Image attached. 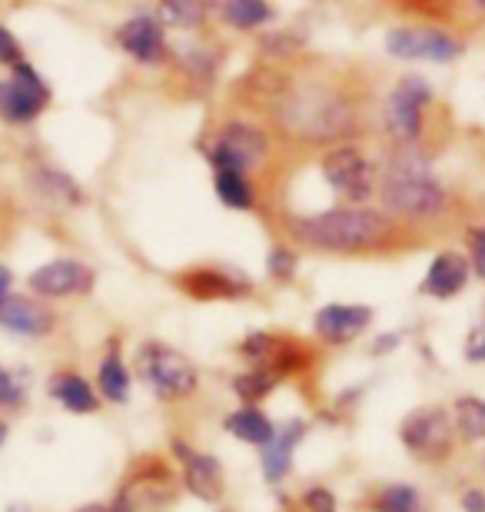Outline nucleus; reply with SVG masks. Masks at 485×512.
Segmentation results:
<instances>
[{
    "label": "nucleus",
    "mask_w": 485,
    "mask_h": 512,
    "mask_svg": "<svg viewBox=\"0 0 485 512\" xmlns=\"http://www.w3.org/2000/svg\"><path fill=\"white\" fill-rule=\"evenodd\" d=\"M270 117L299 143L343 140L356 127V107L329 84H283L270 97Z\"/></svg>",
    "instance_id": "nucleus-1"
},
{
    "label": "nucleus",
    "mask_w": 485,
    "mask_h": 512,
    "mask_svg": "<svg viewBox=\"0 0 485 512\" xmlns=\"http://www.w3.org/2000/svg\"><path fill=\"white\" fill-rule=\"evenodd\" d=\"M389 213L373 207H329L306 217L286 220V233L309 250L323 253H359L376 250L392 237Z\"/></svg>",
    "instance_id": "nucleus-2"
},
{
    "label": "nucleus",
    "mask_w": 485,
    "mask_h": 512,
    "mask_svg": "<svg viewBox=\"0 0 485 512\" xmlns=\"http://www.w3.org/2000/svg\"><path fill=\"white\" fill-rule=\"evenodd\" d=\"M383 203L392 217L426 223L436 220L449 203L446 187L432 177L429 160L416 147H402L383 177Z\"/></svg>",
    "instance_id": "nucleus-3"
},
{
    "label": "nucleus",
    "mask_w": 485,
    "mask_h": 512,
    "mask_svg": "<svg viewBox=\"0 0 485 512\" xmlns=\"http://www.w3.org/2000/svg\"><path fill=\"white\" fill-rule=\"evenodd\" d=\"M137 370L160 399H187L200 386V370L190 356L157 340L140 346Z\"/></svg>",
    "instance_id": "nucleus-4"
},
{
    "label": "nucleus",
    "mask_w": 485,
    "mask_h": 512,
    "mask_svg": "<svg viewBox=\"0 0 485 512\" xmlns=\"http://www.w3.org/2000/svg\"><path fill=\"white\" fill-rule=\"evenodd\" d=\"M399 443L409 449L419 463H442L456 446V423L446 406H422L402 419Z\"/></svg>",
    "instance_id": "nucleus-5"
},
{
    "label": "nucleus",
    "mask_w": 485,
    "mask_h": 512,
    "mask_svg": "<svg viewBox=\"0 0 485 512\" xmlns=\"http://www.w3.org/2000/svg\"><path fill=\"white\" fill-rule=\"evenodd\" d=\"M266 157H270V133L250 124V120H230L216 133L210 147V163L216 173H240V177H246L250 170L263 167Z\"/></svg>",
    "instance_id": "nucleus-6"
},
{
    "label": "nucleus",
    "mask_w": 485,
    "mask_h": 512,
    "mask_svg": "<svg viewBox=\"0 0 485 512\" xmlns=\"http://www.w3.org/2000/svg\"><path fill=\"white\" fill-rule=\"evenodd\" d=\"M432 104L429 80L416 74L402 77L386 100V130L399 147H416L422 137V107Z\"/></svg>",
    "instance_id": "nucleus-7"
},
{
    "label": "nucleus",
    "mask_w": 485,
    "mask_h": 512,
    "mask_svg": "<svg viewBox=\"0 0 485 512\" xmlns=\"http://www.w3.org/2000/svg\"><path fill=\"white\" fill-rule=\"evenodd\" d=\"M323 177L329 180L339 197H346L353 207H366V200L376 193V173L373 163L363 157V150L349 147H333L323 157Z\"/></svg>",
    "instance_id": "nucleus-8"
},
{
    "label": "nucleus",
    "mask_w": 485,
    "mask_h": 512,
    "mask_svg": "<svg viewBox=\"0 0 485 512\" xmlns=\"http://www.w3.org/2000/svg\"><path fill=\"white\" fill-rule=\"evenodd\" d=\"M386 50L396 60H432L452 64L462 54V44L446 30L436 27H396L386 34Z\"/></svg>",
    "instance_id": "nucleus-9"
},
{
    "label": "nucleus",
    "mask_w": 485,
    "mask_h": 512,
    "mask_svg": "<svg viewBox=\"0 0 485 512\" xmlns=\"http://www.w3.org/2000/svg\"><path fill=\"white\" fill-rule=\"evenodd\" d=\"M50 100V87L30 64L14 67V77L0 84V117L10 124H30Z\"/></svg>",
    "instance_id": "nucleus-10"
},
{
    "label": "nucleus",
    "mask_w": 485,
    "mask_h": 512,
    "mask_svg": "<svg viewBox=\"0 0 485 512\" xmlns=\"http://www.w3.org/2000/svg\"><path fill=\"white\" fill-rule=\"evenodd\" d=\"M177 286L190 300L213 303V300H243L253 293V283L236 270H223V266H196L177 276Z\"/></svg>",
    "instance_id": "nucleus-11"
},
{
    "label": "nucleus",
    "mask_w": 485,
    "mask_h": 512,
    "mask_svg": "<svg viewBox=\"0 0 485 512\" xmlns=\"http://www.w3.org/2000/svg\"><path fill=\"white\" fill-rule=\"evenodd\" d=\"M173 456H177L183 466V486H187L196 499L216 503V499L226 493V476H223V466L216 456L200 453V449L187 446L183 439L173 443Z\"/></svg>",
    "instance_id": "nucleus-12"
},
{
    "label": "nucleus",
    "mask_w": 485,
    "mask_h": 512,
    "mask_svg": "<svg viewBox=\"0 0 485 512\" xmlns=\"http://www.w3.org/2000/svg\"><path fill=\"white\" fill-rule=\"evenodd\" d=\"M316 336L329 346H346L373 326V306L363 303H329L319 306L313 316Z\"/></svg>",
    "instance_id": "nucleus-13"
},
{
    "label": "nucleus",
    "mask_w": 485,
    "mask_h": 512,
    "mask_svg": "<svg viewBox=\"0 0 485 512\" xmlns=\"http://www.w3.org/2000/svg\"><path fill=\"white\" fill-rule=\"evenodd\" d=\"M117 496L127 499V506L133 512L163 506L167 499H173V473H170V466H163L160 459L147 456L137 466V476H130L127 486H123Z\"/></svg>",
    "instance_id": "nucleus-14"
},
{
    "label": "nucleus",
    "mask_w": 485,
    "mask_h": 512,
    "mask_svg": "<svg viewBox=\"0 0 485 512\" xmlns=\"http://www.w3.org/2000/svg\"><path fill=\"white\" fill-rule=\"evenodd\" d=\"M94 286V270L80 260H54L30 273V290L37 296H77L90 293Z\"/></svg>",
    "instance_id": "nucleus-15"
},
{
    "label": "nucleus",
    "mask_w": 485,
    "mask_h": 512,
    "mask_svg": "<svg viewBox=\"0 0 485 512\" xmlns=\"http://www.w3.org/2000/svg\"><path fill=\"white\" fill-rule=\"evenodd\" d=\"M117 44L127 50L133 60H140V64H163V60L170 57L163 27L157 24V17H150V14H137V17H130L127 24H120Z\"/></svg>",
    "instance_id": "nucleus-16"
},
{
    "label": "nucleus",
    "mask_w": 485,
    "mask_h": 512,
    "mask_svg": "<svg viewBox=\"0 0 485 512\" xmlns=\"http://www.w3.org/2000/svg\"><path fill=\"white\" fill-rule=\"evenodd\" d=\"M306 436V423L303 419H286L283 426H276L273 439L260 449V469H263V479L270 486L283 483L293 469V453L296 446L303 443Z\"/></svg>",
    "instance_id": "nucleus-17"
},
{
    "label": "nucleus",
    "mask_w": 485,
    "mask_h": 512,
    "mask_svg": "<svg viewBox=\"0 0 485 512\" xmlns=\"http://www.w3.org/2000/svg\"><path fill=\"white\" fill-rule=\"evenodd\" d=\"M469 260L462 253H439L436 260L429 263V270L426 276H422V286L419 290L432 296V300H452L456 293L466 290V283H469Z\"/></svg>",
    "instance_id": "nucleus-18"
},
{
    "label": "nucleus",
    "mask_w": 485,
    "mask_h": 512,
    "mask_svg": "<svg viewBox=\"0 0 485 512\" xmlns=\"http://www.w3.org/2000/svg\"><path fill=\"white\" fill-rule=\"evenodd\" d=\"M0 326L14 336H47L54 330V313L37 300H24V296H7L0 306Z\"/></svg>",
    "instance_id": "nucleus-19"
},
{
    "label": "nucleus",
    "mask_w": 485,
    "mask_h": 512,
    "mask_svg": "<svg viewBox=\"0 0 485 512\" xmlns=\"http://www.w3.org/2000/svg\"><path fill=\"white\" fill-rule=\"evenodd\" d=\"M226 433L236 436L240 443H250V446H266L276 433L273 419L263 413L260 406H240L226 416Z\"/></svg>",
    "instance_id": "nucleus-20"
},
{
    "label": "nucleus",
    "mask_w": 485,
    "mask_h": 512,
    "mask_svg": "<svg viewBox=\"0 0 485 512\" xmlns=\"http://www.w3.org/2000/svg\"><path fill=\"white\" fill-rule=\"evenodd\" d=\"M50 393H54L70 413H97L100 409L97 393L90 389L84 376H77V373H57L54 383H50Z\"/></svg>",
    "instance_id": "nucleus-21"
},
{
    "label": "nucleus",
    "mask_w": 485,
    "mask_h": 512,
    "mask_svg": "<svg viewBox=\"0 0 485 512\" xmlns=\"http://www.w3.org/2000/svg\"><path fill=\"white\" fill-rule=\"evenodd\" d=\"M173 57H177L180 70L193 80V84H210L216 74V60H220L216 50L206 44H183L173 50Z\"/></svg>",
    "instance_id": "nucleus-22"
},
{
    "label": "nucleus",
    "mask_w": 485,
    "mask_h": 512,
    "mask_svg": "<svg viewBox=\"0 0 485 512\" xmlns=\"http://www.w3.org/2000/svg\"><path fill=\"white\" fill-rule=\"evenodd\" d=\"M97 386H100L103 399H110V403H127L130 399V370L123 366L117 350H110L107 356H103L100 373H97Z\"/></svg>",
    "instance_id": "nucleus-23"
},
{
    "label": "nucleus",
    "mask_w": 485,
    "mask_h": 512,
    "mask_svg": "<svg viewBox=\"0 0 485 512\" xmlns=\"http://www.w3.org/2000/svg\"><path fill=\"white\" fill-rule=\"evenodd\" d=\"M452 423H456V436L469 439V443L485 439V399L459 396L452 403Z\"/></svg>",
    "instance_id": "nucleus-24"
},
{
    "label": "nucleus",
    "mask_w": 485,
    "mask_h": 512,
    "mask_svg": "<svg viewBox=\"0 0 485 512\" xmlns=\"http://www.w3.org/2000/svg\"><path fill=\"white\" fill-rule=\"evenodd\" d=\"M220 14L236 30H256L273 17V7L266 0H226L220 4Z\"/></svg>",
    "instance_id": "nucleus-25"
},
{
    "label": "nucleus",
    "mask_w": 485,
    "mask_h": 512,
    "mask_svg": "<svg viewBox=\"0 0 485 512\" xmlns=\"http://www.w3.org/2000/svg\"><path fill=\"white\" fill-rule=\"evenodd\" d=\"M280 383L270 366H256V370H246L240 376H233V393L243 399V406H256L260 399H266Z\"/></svg>",
    "instance_id": "nucleus-26"
},
{
    "label": "nucleus",
    "mask_w": 485,
    "mask_h": 512,
    "mask_svg": "<svg viewBox=\"0 0 485 512\" xmlns=\"http://www.w3.org/2000/svg\"><path fill=\"white\" fill-rule=\"evenodd\" d=\"M206 17V4H196V0H163L157 4V24H170L180 30H196Z\"/></svg>",
    "instance_id": "nucleus-27"
},
{
    "label": "nucleus",
    "mask_w": 485,
    "mask_h": 512,
    "mask_svg": "<svg viewBox=\"0 0 485 512\" xmlns=\"http://www.w3.org/2000/svg\"><path fill=\"white\" fill-rule=\"evenodd\" d=\"M213 187H216L220 203H226V207H233V210H250L256 203L253 183L246 177H240V173H216Z\"/></svg>",
    "instance_id": "nucleus-28"
},
{
    "label": "nucleus",
    "mask_w": 485,
    "mask_h": 512,
    "mask_svg": "<svg viewBox=\"0 0 485 512\" xmlns=\"http://www.w3.org/2000/svg\"><path fill=\"white\" fill-rule=\"evenodd\" d=\"M313 360V350L303 346L299 340H290V336H276V350H273V360L266 363L276 376L283 373H299L306 370V363Z\"/></svg>",
    "instance_id": "nucleus-29"
},
{
    "label": "nucleus",
    "mask_w": 485,
    "mask_h": 512,
    "mask_svg": "<svg viewBox=\"0 0 485 512\" xmlns=\"http://www.w3.org/2000/svg\"><path fill=\"white\" fill-rule=\"evenodd\" d=\"M376 512H422V496L409 483H389L373 499Z\"/></svg>",
    "instance_id": "nucleus-30"
},
{
    "label": "nucleus",
    "mask_w": 485,
    "mask_h": 512,
    "mask_svg": "<svg viewBox=\"0 0 485 512\" xmlns=\"http://www.w3.org/2000/svg\"><path fill=\"white\" fill-rule=\"evenodd\" d=\"M296 253L290 247H283V243H276V247L266 253V273H270V280L276 283H290L296 276Z\"/></svg>",
    "instance_id": "nucleus-31"
},
{
    "label": "nucleus",
    "mask_w": 485,
    "mask_h": 512,
    "mask_svg": "<svg viewBox=\"0 0 485 512\" xmlns=\"http://www.w3.org/2000/svg\"><path fill=\"white\" fill-rule=\"evenodd\" d=\"M273 350H276V336L273 333H250L240 343V356H243V360L256 363V366H266V360H273Z\"/></svg>",
    "instance_id": "nucleus-32"
},
{
    "label": "nucleus",
    "mask_w": 485,
    "mask_h": 512,
    "mask_svg": "<svg viewBox=\"0 0 485 512\" xmlns=\"http://www.w3.org/2000/svg\"><path fill=\"white\" fill-rule=\"evenodd\" d=\"M303 44H306V37H293V30H280V34L263 37V50H266V54H273V57H290Z\"/></svg>",
    "instance_id": "nucleus-33"
},
{
    "label": "nucleus",
    "mask_w": 485,
    "mask_h": 512,
    "mask_svg": "<svg viewBox=\"0 0 485 512\" xmlns=\"http://www.w3.org/2000/svg\"><path fill=\"white\" fill-rule=\"evenodd\" d=\"M469 253H472L469 266L485 280V223H482V227L469 230Z\"/></svg>",
    "instance_id": "nucleus-34"
},
{
    "label": "nucleus",
    "mask_w": 485,
    "mask_h": 512,
    "mask_svg": "<svg viewBox=\"0 0 485 512\" xmlns=\"http://www.w3.org/2000/svg\"><path fill=\"white\" fill-rule=\"evenodd\" d=\"M20 403H24V386L0 366V406H20Z\"/></svg>",
    "instance_id": "nucleus-35"
},
{
    "label": "nucleus",
    "mask_w": 485,
    "mask_h": 512,
    "mask_svg": "<svg viewBox=\"0 0 485 512\" xmlns=\"http://www.w3.org/2000/svg\"><path fill=\"white\" fill-rule=\"evenodd\" d=\"M303 503H306V509H309V512H336V496L329 493L326 486H313V489H306Z\"/></svg>",
    "instance_id": "nucleus-36"
},
{
    "label": "nucleus",
    "mask_w": 485,
    "mask_h": 512,
    "mask_svg": "<svg viewBox=\"0 0 485 512\" xmlns=\"http://www.w3.org/2000/svg\"><path fill=\"white\" fill-rule=\"evenodd\" d=\"M466 360L469 363H485V320L476 323L466 336Z\"/></svg>",
    "instance_id": "nucleus-37"
},
{
    "label": "nucleus",
    "mask_w": 485,
    "mask_h": 512,
    "mask_svg": "<svg viewBox=\"0 0 485 512\" xmlns=\"http://www.w3.org/2000/svg\"><path fill=\"white\" fill-rule=\"evenodd\" d=\"M0 64H10V67L20 64V44L7 27H0Z\"/></svg>",
    "instance_id": "nucleus-38"
},
{
    "label": "nucleus",
    "mask_w": 485,
    "mask_h": 512,
    "mask_svg": "<svg viewBox=\"0 0 485 512\" xmlns=\"http://www.w3.org/2000/svg\"><path fill=\"white\" fill-rule=\"evenodd\" d=\"M459 506H462V512H485V493L476 486H469L466 493L459 496Z\"/></svg>",
    "instance_id": "nucleus-39"
},
{
    "label": "nucleus",
    "mask_w": 485,
    "mask_h": 512,
    "mask_svg": "<svg viewBox=\"0 0 485 512\" xmlns=\"http://www.w3.org/2000/svg\"><path fill=\"white\" fill-rule=\"evenodd\" d=\"M74 512H133V509L127 506V499L123 496H113V503H90V506H80Z\"/></svg>",
    "instance_id": "nucleus-40"
},
{
    "label": "nucleus",
    "mask_w": 485,
    "mask_h": 512,
    "mask_svg": "<svg viewBox=\"0 0 485 512\" xmlns=\"http://www.w3.org/2000/svg\"><path fill=\"white\" fill-rule=\"evenodd\" d=\"M396 346H399V333H386L373 343V353H389V350H396Z\"/></svg>",
    "instance_id": "nucleus-41"
},
{
    "label": "nucleus",
    "mask_w": 485,
    "mask_h": 512,
    "mask_svg": "<svg viewBox=\"0 0 485 512\" xmlns=\"http://www.w3.org/2000/svg\"><path fill=\"white\" fill-rule=\"evenodd\" d=\"M10 283H14V276H10L7 266L0 263V306L7 303V296H10Z\"/></svg>",
    "instance_id": "nucleus-42"
},
{
    "label": "nucleus",
    "mask_w": 485,
    "mask_h": 512,
    "mask_svg": "<svg viewBox=\"0 0 485 512\" xmlns=\"http://www.w3.org/2000/svg\"><path fill=\"white\" fill-rule=\"evenodd\" d=\"M4 439H7V426L0 423V446H4Z\"/></svg>",
    "instance_id": "nucleus-43"
},
{
    "label": "nucleus",
    "mask_w": 485,
    "mask_h": 512,
    "mask_svg": "<svg viewBox=\"0 0 485 512\" xmlns=\"http://www.w3.org/2000/svg\"><path fill=\"white\" fill-rule=\"evenodd\" d=\"M7 512H30V509H27V506H10Z\"/></svg>",
    "instance_id": "nucleus-44"
},
{
    "label": "nucleus",
    "mask_w": 485,
    "mask_h": 512,
    "mask_svg": "<svg viewBox=\"0 0 485 512\" xmlns=\"http://www.w3.org/2000/svg\"><path fill=\"white\" fill-rule=\"evenodd\" d=\"M482 466H485V459H482Z\"/></svg>",
    "instance_id": "nucleus-45"
}]
</instances>
